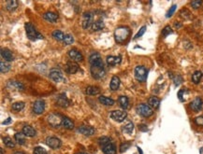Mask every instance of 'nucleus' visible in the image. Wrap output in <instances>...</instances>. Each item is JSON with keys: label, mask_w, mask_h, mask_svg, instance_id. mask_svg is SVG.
<instances>
[{"label": "nucleus", "mask_w": 203, "mask_h": 154, "mask_svg": "<svg viewBox=\"0 0 203 154\" xmlns=\"http://www.w3.org/2000/svg\"><path fill=\"white\" fill-rule=\"evenodd\" d=\"M129 35H130V30L129 28L125 26H120L114 32L115 40L118 43H123L124 41H125L127 38L129 37Z\"/></svg>", "instance_id": "obj_1"}, {"label": "nucleus", "mask_w": 203, "mask_h": 154, "mask_svg": "<svg viewBox=\"0 0 203 154\" xmlns=\"http://www.w3.org/2000/svg\"><path fill=\"white\" fill-rule=\"evenodd\" d=\"M25 31H26V35H27V38L30 39V40H37L38 38V39H43V36H41L38 32H37L36 28L34 27V25L30 24V23H26L25 24Z\"/></svg>", "instance_id": "obj_2"}, {"label": "nucleus", "mask_w": 203, "mask_h": 154, "mask_svg": "<svg viewBox=\"0 0 203 154\" xmlns=\"http://www.w3.org/2000/svg\"><path fill=\"white\" fill-rule=\"evenodd\" d=\"M137 112L140 114L141 116L142 117H150L154 114V110L153 108L149 106V105H146V104H140L138 106H137Z\"/></svg>", "instance_id": "obj_3"}, {"label": "nucleus", "mask_w": 203, "mask_h": 154, "mask_svg": "<svg viewBox=\"0 0 203 154\" xmlns=\"http://www.w3.org/2000/svg\"><path fill=\"white\" fill-rule=\"evenodd\" d=\"M147 69L142 65H138L135 68V78L140 82H144L147 79Z\"/></svg>", "instance_id": "obj_4"}, {"label": "nucleus", "mask_w": 203, "mask_h": 154, "mask_svg": "<svg viewBox=\"0 0 203 154\" xmlns=\"http://www.w3.org/2000/svg\"><path fill=\"white\" fill-rule=\"evenodd\" d=\"M91 74L94 79L99 80L105 76L104 65H91Z\"/></svg>", "instance_id": "obj_5"}, {"label": "nucleus", "mask_w": 203, "mask_h": 154, "mask_svg": "<svg viewBox=\"0 0 203 154\" xmlns=\"http://www.w3.org/2000/svg\"><path fill=\"white\" fill-rule=\"evenodd\" d=\"M50 78L55 82H63L65 81L66 79L64 77L62 71L58 68H52L50 71Z\"/></svg>", "instance_id": "obj_6"}, {"label": "nucleus", "mask_w": 203, "mask_h": 154, "mask_svg": "<svg viewBox=\"0 0 203 154\" xmlns=\"http://www.w3.org/2000/svg\"><path fill=\"white\" fill-rule=\"evenodd\" d=\"M63 117L59 114H51L48 116V123L51 126L57 128L62 124Z\"/></svg>", "instance_id": "obj_7"}, {"label": "nucleus", "mask_w": 203, "mask_h": 154, "mask_svg": "<svg viewBox=\"0 0 203 154\" xmlns=\"http://www.w3.org/2000/svg\"><path fill=\"white\" fill-rule=\"evenodd\" d=\"M127 114L125 111H123V110H113L111 111V118L115 120L117 123H122L125 120Z\"/></svg>", "instance_id": "obj_8"}, {"label": "nucleus", "mask_w": 203, "mask_h": 154, "mask_svg": "<svg viewBox=\"0 0 203 154\" xmlns=\"http://www.w3.org/2000/svg\"><path fill=\"white\" fill-rule=\"evenodd\" d=\"M89 63L91 65H104L100 54L98 52H93L89 57Z\"/></svg>", "instance_id": "obj_9"}, {"label": "nucleus", "mask_w": 203, "mask_h": 154, "mask_svg": "<svg viewBox=\"0 0 203 154\" xmlns=\"http://www.w3.org/2000/svg\"><path fill=\"white\" fill-rule=\"evenodd\" d=\"M91 25H93V14L89 11L84 12L82 16V27L84 29H87Z\"/></svg>", "instance_id": "obj_10"}, {"label": "nucleus", "mask_w": 203, "mask_h": 154, "mask_svg": "<svg viewBox=\"0 0 203 154\" xmlns=\"http://www.w3.org/2000/svg\"><path fill=\"white\" fill-rule=\"evenodd\" d=\"M65 69L68 73L69 74H75L78 69H79V65L76 62L74 61H68L67 64H66V67H65Z\"/></svg>", "instance_id": "obj_11"}, {"label": "nucleus", "mask_w": 203, "mask_h": 154, "mask_svg": "<svg viewBox=\"0 0 203 154\" xmlns=\"http://www.w3.org/2000/svg\"><path fill=\"white\" fill-rule=\"evenodd\" d=\"M68 56L72 59V61L74 62H82L83 60V56L82 54L76 49H71L68 51Z\"/></svg>", "instance_id": "obj_12"}, {"label": "nucleus", "mask_w": 203, "mask_h": 154, "mask_svg": "<svg viewBox=\"0 0 203 154\" xmlns=\"http://www.w3.org/2000/svg\"><path fill=\"white\" fill-rule=\"evenodd\" d=\"M46 143L47 145L52 148V149H58L60 148L61 146V140L58 139L57 137H53V136H50V137H47L46 139Z\"/></svg>", "instance_id": "obj_13"}, {"label": "nucleus", "mask_w": 203, "mask_h": 154, "mask_svg": "<svg viewBox=\"0 0 203 154\" xmlns=\"http://www.w3.org/2000/svg\"><path fill=\"white\" fill-rule=\"evenodd\" d=\"M45 109V103L43 100H38L33 105V111L36 114H41L43 113Z\"/></svg>", "instance_id": "obj_14"}, {"label": "nucleus", "mask_w": 203, "mask_h": 154, "mask_svg": "<svg viewBox=\"0 0 203 154\" xmlns=\"http://www.w3.org/2000/svg\"><path fill=\"white\" fill-rule=\"evenodd\" d=\"M202 104H203L202 99H201L200 97H196V98L194 99V100L190 103V107H191L192 109H193L194 111L198 112L199 110H201V108H202Z\"/></svg>", "instance_id": "obj_15"}, {"label": "nucleus", "mask_w": 203, "mask_h": 154, "mask_svg": "<svg viewBox=\"0 0 203 154\" xmlns=\"http://www.w3.org/2000/svg\"><path fill=\"white\" fill-rule=\"evenodd\" d=\"M104 154H116V148L112 142H108L102 147Z\"/></svg>", "instance_id": "obj_16"}, {"label": "nucleus", "mask_w": 203, "mask_h": 154, "mask_svg": "<svg viewBox=\"0 0 203 154\" xmlns=\"http://www.w3.org/2000/svg\"><path fill=\"white\" fill-rule=\"evenodd\" d=\"M78 132L84 136H93L95 134V129L91 126H81L79 127Z\"/></svg>", "instance_id": "obj_17"}, {"label": "nucleus", "mask_w": 203, "mask_h": 154, "mask_svg": "<svg viewBox=\"0 0 203 154\" xmlns=\"http://www.w3.org/2000/svg\"><path fill=\"white\" fill-rule=\"evenodd\" d=\"M1 56L7 62H12L14 59V57L12 55V52L10 51H8V49H2L1 50Z\"/></svg>", "instance_id": "obj_18"}, {"label": "nucleus", "mask_w": 203, "mask_h": 154, "mask_svg": "<svg viewBox=\"0 0 203 154\" xmlns=\"http://www.w3.org/2000/svg\"><path fill=\"white\" fill-rule=\"evenodd\" d=\"M23 133L25 136L28 137H33L36 136V131L33 127H31L30 125H25L23 128Z\"/></svg>", "instance_id": "obj_19"}, {"label": "nucleus", "mask_w": 203, "mask_h": 154, "mask_svg": "<svg viewBox=\"0 0 203 154\" xmlns=\"http://www.w3.org/2000/svg\"><path fill=\"white\" fill-rule=\"evenodd\" d=\"M56 104L59 106H62V107H67L68 105H69V102L68 100L67 99L66 95L64 94H61L58 96L57 100H56Z\"/></svg>", "instance_id": "obj_20"}, {"label": "nucleus", "mask_w": 203, "mask_h": 154, "mask_svg": "<svg viewBox=\"0 0 203 154\" xmlns=\"http://www.w3.org/2000/svg\"><path fill=\"white\" fill-rule=\"evenodd\" d=\"M122 61V58L120 55L118 56H108L107 57V63H108L109 65H116L120 64Z\"/></svg>", "instance_id": "obj_21"}, {"label": "nucleus", "mask_w": 203, "mask_h": 154, "mask_svg": "<svg viewBox=\"0 0 203 154\" xmlns=\"http://www.w3.org/2000/svg\"><path fill=\"white\" fill-rule=\"evenodd\" d=\"M43 18H44L46 21H51V23H55V21H57L58 16H57L55 13L51 12V11H48V12H46V13H44V14H43Z\"/></svg>", "instance_id": "obj_22"}, {"label": "nucleus", "mask_w": 203, "mask_h": 154, "mask_svg": "<svg viewBox=\"0 0 203 154\" xmlns=\"http://www.w3.org/2000/svg\"><path fill=\"white\" fill-rule=\"evenodd\" d=\"M98 100L104 106H113V104H114L113 99H111L110 97H107V96H103V95H101L98 98Z\"/></svg>", "instance_id": "obj_23"}, {"label": "nucleus", "mask_w": 203, "mask_h": 154, "mask_svg": "<svg viewBox=\"0 0 203 154\" xmlns=\"http://www.w3.org/2000/svg\"><path fill=\"white\" fill-rule=\"evenodd\" d=\"M119 86H120V79L117 76H113L111 81V85H110L111 89L112 91H116L119 88Z\"/></svg>", "instance_id": "obj_24"}, {"label": "nucleus", "mask_w": 203, "mask_h": 154, "mask_svg": "<svg viewBox=\"0 0 203 154\" xmlns=\"http://www.w3.org/2000/svg\"><path fill=\"white\" fill-rule=\"evenodd\" d=\"M62 125H63V127H64V128L68 129V130H70V129H73V128H74V123H72V120H71L70 119L67 118V117H63Z\"/></svg>", "instance_id": "obj_25"}, {"label": "nucleus", "mask_w": 203, "mask_h": 154, "mask_svg": "<svg viewBox=\"0 0 203 154\" xmlns=\"http://www.w3.org/2000/svg\"><path fill=\"white\" fill-rule=\"evenodd\" d=\"M148 104L152 108H158V106L160 105V100L155 96H152V97L149 98Z\"/></svg>", "instance_id": "obj_26"}, {"label": "nucleus", "mask_w": 203, "mask_h": 154, "mask_svg": "<svg viewBox=\"0 0 203 154\" xmlns=\"http://www.w3.org/2000/svg\"><path fill=\"white\" fill-rule=\"evenodd\" d=\"M6 8L8 11H13L18 8V2L16 0H9L6 3Z\"/></svg>", "instance_id": "obj_27"}, {"label": "nucleus", "mask_w": 203, "mask_h": 154, "mask_svg": "<svg viewBox=\"0 0 203 154\" xmlns=\"http://www.w3.org/2000/svg\"><path fill=\"white\" fill-rule=\"evenodd\" d=\"M103 28H104V23H103L102 20L95 21H94L93 25H92V29L94 31H99V30H101Z\"/></svg>", "instance_id": "obj_28"}, {"label": "nucleus", "mask_w": 203, "mask_h": 154, "mask_svg": "<svg viewBox=\"0 0 203 154\" xmlns=\"http://www.w3.org/2000/svg\"><path fill=\"white\" fill-rule=\"evenodd\" d=\"M10 70V64L4 60H1L0 62V71L1 73H7Z\"/></svg>", "instance_id": "obj_29"}, {"label": "nucleus", "mask_w": 203, "mask_h": 154, "mask_svg": "<svg viewBox=\"0 0 203 154\" xmlns=\"http://www.w3.org/2000/svg\"><path fill=\"white\" fill-rule=\"evenodd\" d=\"M100 93V89L98 87H95V86H89L86 89V93L89 95H97Z\"/></svg>", "instance_id": "obj_30"}, {"label": "nucleus", "mask_w": 203, "mask_h": 154, "mask_svg": "<svg viewBox=\"0 0 203 154\" xmlns=\"http://www.w3.org/2000/svg\"><path fill=\"white\" fill-rule=\"evenodd\" d=\"M8 87H12V89H15V90H18V91H21L24 89V85L19 82V81H9L8 84Z\"/></svg>", "instance_id": "obj_31"}, {"label": "nucleus", "mask_w": 203, "mask_h": 154, "mask_svg": "<svg viewBox=\"0 0 203 154\" xmlns=\"http://www.w3.org/2000/svg\"><path fill=\"white\" fill-rule=\"evenodd\" d=\"M201 78H202V72L201 71H196V72H194L193 75H192V81H193L195 84H198Z\"/></svg>", "instance_id": "obj_32"}, {"label": "nucleus", "mask_w": 203, "mask_h": 154, "mask_svg": "<svg viewBox=\"0 0 203 154\" xmlns=\"http://www.w3.org/2000/svg\"><path fill=\"white\" fill-rule=\"evenodd\" d=\"M15 140L18 144L24 145L25 143V136L24 135V133H17L15 135Z\"/></svg>", "instance_id": "obj_33"}, {"label": "nucleus", "mask_w": 203, "mask_h": 154, "mask_svg": "<svg viewBox=\"0 0 203 154\" xmlns=\"http://www.w3.org/2000/svg\"><path fill=\"white\" fill-rule=\"evenodd\" d=\"M118 102L124 109H126L128 107V104H129V102H128V98L126 96H120L119 99H118Z\"/></svg>", "instance_id": "obj_34"}, {"label": "nucleus", "mask_w": 203, "mask_h": 154, "mask_svg": "<svg viewBox=\"0 0 203 154\" xmlns=\"http://www.w3.org/2000/svg\"><path fill=\"white\" fill-rule=\"evenodd\" d=\"M65 36L64 35V33L60 30H55L52 32V37L55 38L56 40H64V38H65Z\"/></svg>", "instance_id": "obj_35"}, {"label": "nucleus", "mask_w": 203, "mask_h": 154, "mask_svg": "<svg viewBox=\"0 0 203 154\" xmlns=\"http://www.w3.org/2000/svg\"><path fill=\"white\" fill-rule=\"evenodd\" d=\"M134 130V124L130 122H128L124 127H123V131L126 134H132V132Z\"/></svg>", "instance_id": "obj_36"}, {"label": "nucleus", "mask_w": 203, "mask_h": 154, "mask_svg": "<svg viewBox=\"0 0 203 154\" xmlns=\"http://www.w3.org/2000/svg\"><path fill=\"white\" fill-rule=\"evenodd\" d=\"M3 143L8 147V148H14L15 147V143L12 141V139L10 137L5 136L3 137Z\"/></svg>", "instance_id": "obj_37"}, {"label": "nucleus", "mask_w": 203, "mask_h": 154, "mask_svg": "<svg viewBox=\"0 0 203 154\" xmlns=\"http://www.w3.org/2000/svg\"><path fill=\"white\" fill-rule=\"evenodd\" d=\"M25 107V103L24 102H17V103H14L12 105V109L15 111H20L24 109Z\"/></svg>", "instance_id": "obj_38"}, {"label": "nucleus", "mask_w": 203, "mask_h": 154, "mask_svg": "<svg viewBox=\"0 0 203 154\" xmlns=\"http://www.w3.org/2000/svg\"><path fill=\"white\" fill-rule=\"evenodd\" d=\"M63 42H64L65 45H70V44H72L74 42V38L71 35L68 34V35L65 36V38H64Z\"/></svg>", "instance_id": "obj_39"}, {"label": "nucleus", "mask_w": 203, "mask_h": 154, "mask_svg": "<svg viewBox=\"0 0 203 154\" xmlns=\"http://www.w3.org/2000/svg\"><path fill=\"white\" fill-rule=\"evenodd\" d=\"M187 93V90L186 89H181L179 91L178 93V98L181 102H184L185 101V93Z\"/></svg>", "instance_id": "obj_40"}, {"label": "nucleus", "mask_w": 203, "mask_h": 154, "mask_svg": "<svg viewBox=\"0 0 203 154\" xmlns=\"http://www.w3.org/2000/svg\"><path fill=\"white\" fill-rule=\"evenodd\" d=\"M129 147H130V143L129 142H125V143H123V144H121V146H120V151L125 152V150H127L128 149H129Z\"/></svg>", "instance_id": "obj_41"}, {"label": "nucleus", "mask_w": 203, "mask_h": 154, "mask_svg": "<svg viewBox=\"0 0 203 154\" xmlns=\"http://www.w3.org/2000/svg\"><path fill=\"white\" fill-rule=\"evenodd\" d=\"M110 141H111V139H110L109 137H107V136H103V137H100V138L98 139L99 145H100L101 147H103L105 144H107V143L110 142Z\"/></svg>", "instance_id": "obj_42"}, {"label": "nucleus", "mask_w": 203, "mask_h": 154, "mask_svg": "<svg viewBox=\"0 0 203 154\" xmlns=\"http://www.w3.org/2000/svg\"><path fill=\"white\" fill-rule=\"evenodd\" d=\"M34 154H48V153L42 147H37L34 149Z\"/></svg>", "instance_id": "obj_43"}, {"label": "nucleus", "mask_w": 203, "mask_h": 154, "mask_svg": "<svg viewBox=\"0 0 203 154\" xmlns=\"http://www.w3.org/2000/svg\"><path fill=\"white\" fill-rule=\"evenodd\" d=\"M169 34H172V30H171V28H170V26H166V27L163 29V31H162V35H163L164 37H167V36H168Z\"/></svg>", "instance_id": "obj_44"}, {"label": "nucleus", "mask_w": 203, "mask_h": 154, "mask_svg": "<svg viewBox=\"0 0 203 154\" xmlns=\"http://www.w3.org/2000/svg\"><path fill=\"white\" fill-rule=\"evenodd\" d=\"M202 5V1H200V0H195V1H192L191 2V6H192V8H198L200 6Z\"/></svg>", "instance_id": "obj_45"}, {"label": "nucleus", "mask_w": 203, "mask_h": 154, "mask_svg": "<svg viewBox=\"0 0 203 154\" xmlns=\"http://www.w3.org/2000/svg\"><path fill=\"white\" fill-rule=\"evenodd\" d=\"M176 10V5H173L171 8H170L169 9H168V11L167 12V18H169V17H171L172 16V14L174 13V11Z\"/></svg>", "instance_id": "obj_46"}, {"label": "nucleus", "mask_w": 203, "mask_h": 154, "mask_svg": "<svg viewBox=\"0 0 203 154\" xmlns=\"http://www.w3.org/2000/svg\"><path fill=\"white\" fill-rule=\"evenodd\" d=\"M145 30H146V26H142L141 29H140V31H138V33H137V35L135 36V38H141L144 33H145Z\"/></svg>", "instance_id": "obj_47"}, {"label": "nucleus", "mask_w": 203, "mask_h": 154, "mask_svg": "<svg viewBox=\"0 0 203 154\" xmlns=\"http://www.w3.org/2000/svg\"><path fill=\"white\" fill-rule=\"evenodd\" d=\"M195 123L199 126H203V115H201L199 117H197L195 119Z\"/></svg>", "instance_id": "obj_48"}, {"label": "nucleus", "mask_w": 203, "mask_h": 154, "mask_svg": "<svg viewBox=\"0 0 203 154\" xmlns=\"http://www.w3.org/2000/svg\"><path fill=\"white\" fill-rule=\"evenodd\" d=\"M174 82H175V85L178 86V85L181 82V77L179 76V75L175 76V78H174Z\"/></svg>", "instance_id": "obj_49"}, {"label": "nucleus", "mask_w": 203, "mask_h": 154, "mask_svg": "<svg viewBox=\"0 0 203 154\" xmlns=\"http://www.w3.org/2000/svg\"><path fill=\"white\" fill-rule=\"evenodd\" d=\"M138 128H140V130L142 131V132H147L148 131V128L145 124H141L140 126H138Z\"/></svg>", "instance_id": "obj_50"}, {"label": "nucleus", "mask_w": 203, "mask_h": 154, "mask_svg": "<svg viewBox=\"0 0 203 154\" xmlns=\"http://www.w3.org/2000/svg\"><path fill=\"white\" fill-rule=\"evenodd\" d=\"M10 123H12V118H8V119H7V120H5V122H3V124H4V125H6V124Z\"/></svg>", "instance_id": "obj_51"}, {"label": "nucleus", "mask_w": 203, "mask_h": 154, "mask_svg": "<svg viewBox=\"0 0 203 154\" xmlns=\"http://www.w3.org/2000/svg\"><path fill=\"white\" fill-rule=\"evenodd\" d=\"M138 152H140V154H143V152H142V150H141V148H138Z\"/></svg>", "instance_id": "obj_52"}, {"label": "nucleus", "mask_w": 203, "mask_h": 154, "mask_svg": "<svg viewBox=\"0 0 203 154\" xmlns=\"http://www.w3.org/2000/svg\"><path fill=\"white\" fill-rule=\"evenodd\" d=\"M14 154H25L24 152H21V151H18V152H15Z\"/></svg>", "instance_id": "obj_53"}, {"label": "nucleus", "mask_w": 203, "mask_h": 154, "mask_svg": "<svg viewBox=\"0 0 203 154\" xmlns=\"http://www.w3.org/2000/svg\"><path fill=\"white\" fill-rule=\"evenodd\" d=\"M0 152H1V154H4V151H3L2 149H0Z\"/></svg>", "instance_id": "obj_54"}, {"label": "nucleus", "mask_w": 203, "mask_h": 154, "mask_svg": "<svg viewBox=\"0 0 203 154\" xmlns=\"http://www.w3.org/2000/svg\"><path fill=\"white\" fill-rule=\"evenodd\" d=\"M78 154H88V153H84V152H81V153H78Z\"/></svg>", "instance_id": "obj_55"}]
</instances>
